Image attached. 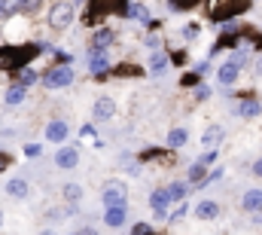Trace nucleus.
<instances>
[{
  "label": "nucleus",
  "mask_w": 262,
  "mask_h": 235,
  "mask_svg": "<svg viewBox=\"0 0 262 235\" xmlns=\"http://www.w3.org/2000/svg\"><path fill=\"white\" fill-rule=\"evenodd\" d=\"M128 202V186L122 180H110L104 186V208H125Z\"/></svg>",
  "instance_id": "nucleus-1"
},
{
  "label": "nucleus",
  "mask_w": 262,
  "mask_h": 235,
  "mask_svg": "<svg viewBox=\"0 0 262 235\" xmlns=\"http://www.w3.org/2000/svg\"><path fill=\"white\" fill-rule=\"evenodd\" d=\"M64 199H67V202H79V199H82V186L67 183V186H64Z\"/></svg>",
  "instance_id": "nucleus-21"
},
{
  "label": "nucleus",
  "mask_w": 262,
  "mask_h": 235,
  "mask_svg": "<svg viewBox=\"0 0 262 235\" xmlns=\"http://www.w3.org/2000/svg\"><path fill=\"white\" fill-rule=\"evenodd\" d=\"M183 37H186V40H195L198 37V25H186V28H183Z\"/></svg>",
  "instance_id": "nucleus-26"
},
{
  "label": "nucleus",
  "mask_w": 262,
  "mask_h": 235,
  "mask_svg": "<svg viewBox=\"0 0 262 235\" xmlns=\"http://www.w3.org/2000/svg\"><path fill=\"white\" fill-rule=\"evenodd\" d=\"M43 153V147L40 144H25V156H31V159H37Z\"/></svg>",
  "instance_id": "nucleus-25"
},
{
  "label": "nucleus",
  "mask_w": 262,
  "mask_h": 235,
  "mask_svg": "<svg viewBox=\"0 0 262 235\" xmlns=\"http://www.w3.org/2000/svg\"><path fill=\"white\" fill-rule=\"evenodd\" d=\"M186 192H189V186H186V183H174V186H171V199H174V202H183V199H186Z\"/></svg>",
  "instance_id": "nucleus-22"
},
{
  "label": "nucleus",
  "mask_w": 262,
  "mask_h": 235,
  "mask_svg": "<svg viewBox=\"0 0 262 235\" xmlns=\"http://www.w3.org/2000/svg\"><path fill=\"white\" fill-rule=\"evenodd\" d=\"M241 205H244V211L259 214V211H262V189H247V192H244V199H241Z\"/></svg>",
  "instance_id": "nucleus-8"
},
{
  "label": "nucleus",
  "mask_w": 262,
  "mask_h": 235,
  "mask_svg": "<svg viewBox=\"0 0 262 235\" xmlns=\"http://www.w3.org/2000/svg\"><path fill=\"white\" fill-rule=\"evenodd\" d=\"M174 199H171V189H156L152 195H149V208L156 211V217L162 220L165 217V211H168V205H171Z\"/></svg>",
  "instance_id": "nucleus-4"
},
{
  "label": "nucleus",
  "mask_w": 262,
  "mask_h": 235,
  "mask_svg": "<svg viewBox=\"0 0 262 235\" xmlns=\"http://www.w3.org/2000/svg\"><path fill=\"white\" fill-rule=\"evenodd\" d=\"M18 80H21V86H31V83H37V70H31V67H28V70H21V73H18Z\"/></svg>",
  "instance_id": "nucleus-23"
},
{
  "label": "nucleus",
  "mask_w": 262,
  "mask_h": 235,
  "mask_svg": "<svg viewBox=\"0 0 262 235\" xmlns=\"http://www.w3.org/2000/svg\"><path fill=\"white\" fill-rule=\"evenodd\" d=\"M40 235H55V232H52V229H43V232H40Z\"/></svg>",
  "instance_id": "nucleus-36"
},
{
  "label": "nucleus",
  "mask_w": 262,
  "mask_h": 235,
  "mask_svg": "<svg viewBox=\"0 0 262 235\" xmlns=\"http://www.w3.org/2000/svg\"><path fill=\"white\" fill-rule=\"evenodd\" d=\"M55 165H58V168H76V165H79V153H76L73 147H61V150L55 153Z\"/></svg>",
  "instance_id": "nucleus-5"
},
{
  "label": "nucleus",
  "mask_w": 262,
  "mask_h": 235,
  "mask_svg": "<svg viewBox=\"0 0 262 235\" xmlns=\"http://www.w3.org/2000/svg\"><path fill=\"white\" fill-rule=\"evenodd\" d=\"M110 43H113V31H107V28L95 31V37H92V49H107Z\"/></svg>",
  "instance_id": "nucleus-14"
},
{
  "label": "nucleus",
  "mask_w": 262,
  "mask_h": 235,
  "mask_svg": "<svg viewBox=\"0 0 262 235\" xmlns=\"http://www.w3.org/2000/svg\"><path fill=\"white\" fill-rule=\"evenodd\" d=\"M104 223L110 229H119L125 223V208H104Z\"/></svg>",
  "instance_id": "nucleus-11"
},
{
  "label": "nucleus",
  "mask_w": 262,
  "mask_h": 235,
  "mask_svg": "<svg viewBox=\"0 0 262 235\" xmlns=\"http://www.w3.org/2000/svg\"><path fill=\"white\" fill-rule=\"evenodd\" d=\"M201 162H204V165H213V162H216V153H213V150H210V153H204V156H201Z\"/></svg>",
  "instance_id": "nucleus-32"
},
{
  "label": "nucleus",
  "mask_w": 262,
  "mask_h": 235,
  "mask_svg": "<svg viewBox=\"0 0 262 235\" xmlns=\"http://www.w3.org/2000/svg\"><path fill=\"white\" fill-rule=\"evenodd\" d=\"M198 76H201V73H186L183 83H186V86H198Z\"/></svg>",
  "instance_id": "nucleus-29"
},
{
  "label": "nucleus",
  "mask_w": 262,
  "mask_h": 235,
  "mask_svg": "<svg viewBox=\"0 0 262 235\" xmlns=\"http://www.w3.org/2000/svg\"><path fill=\"white\" fill-rule=\"evenodd\" d=\"M165 67H168L165 52H156V55H149V70H152V73H165Z\"/></svg>",
  "instance_id": "nucleus-19"
},
{
  "label": "nucleus",
  "mask_w": 262,
  "mask_h": 235,
  "mask_svg": "<svg viewBox=\"0 0 262 235\" xmlns=\"http://www.w3.org/2000/svg\"><path fill=\"white\" fill-rule=\"evenodd\" d=\"M76 235H82V232H76Z\"/></svg>",
  "instance_id": "nucleus-38"
},
{
  "label": "nucleus",
  "mask_w": 262,
  "mask_h": 235,
  "mask_svg": "<svg viewBox=\"0 0 262 235\" xmlns=\"http://www.w3.org/2000/svg\"><path fill=\"white\" fill-rule=\"evenodd\" d=\"M116 113V104L110 101V98H101V101H95V119H110Z\"/></svg>",
  "instance_id": "nucleus-13"
},
{
  "label": "nucleus",
  "mask_w": 262,
  "mask_h": 235,
  "mask_svg": "<svg viewBox=\"0 0 262 235\" xmlns=\"http://www.w3.org/2000/svg\"><path fill=\"white\" fill-rule=\"evenodd\" d=\"M70 22H73V6L70 3H55L52 12H49V25L55 31H64V28H70Z\"/></svg>",
  "instance_id": "nucleus-2"
},
{
  "label": "nucleus",
  "mask_w": 262,
  "mask_h": 235,
  "mask_svg": "<svg viewBox=\"0 0 262 235\" xmlns=\"http://www.w3.org/2000/svg\"><path fill=\"white\" fill-rule=\"evenodd\" d=\"M6 195H12V199H28V183H25L21 177H12V180L6 183Z\"/></svg>",
  "instance_id": "nucleus-12"
},
{
  "label": "nucleus",
  "mask_w": 262,
  "mask_h": 235,
  "mask_svg": "<svg viewBox=\"0 0 262 235\" xmlns=\"http://www.w3.org/2000/svg\"><path fill=\"white\" fill-rule=\"evenodd\" d=\"M49 89H64V86H70L73 83V70L67 67V64H61V67H52L49 73H46V80H43Z\"/></svg>",
  "instance_id": "nucleus-3"
},
{
  "label": "nucleus",
  "mask_w": 262,
  "mask_h": 235,
  "mask_svg": "<svg viewBox=\"0 0 262 235\" xmlns=\"http://www.w3.org/2000/svg\"><path fill=\"white\" fill-rule=\"evenodd\" d=\"M195 98H198V101H207V98H210V89H207V86H198V89H195Z\"/></svg>",
  "instance_id": "nucleus-27"
},
{
  "label": "nucleus",
  "mask_w": 262,
  "mask_h": 235,
  "mask_svg": "<svg viewBox=\"0 0 262 235\" xmlns=\"http://www.w3.org/2000/svg\"><path fill=\"white\" fill-rule=\"evenodd\" d=\"M82 235H98L95 229H82Z\"/></svg>",
  "instance_id": "nucleus-35"
},
{
  "label": "nucleus",
  "mask_w": 262,
  "mask_h": 235,
  "mask_svg": "<svg viewBox=\"0 0 262 235\" xmlns=\"http://www.w3.org/2000/svg\"><path fill=\"white\" fill-rule=\"evenodd\" d=\"M220 177H223V168H213V171L207 174V180H204V183H213V180H220Z\"/></svg>",
  "instance_id": "nucleus-30"
},
{
  "label": "nucleus",
  "mask_w": 262,
  "mask_h": 235,
  "mask_svg": "<svg viewBox=\"0 0 262 235\" xmlns=\"http://www.w3.org/2000/svg\"><path fill=\"white\" fill-rule=\"evenodd\" d=\"M0 226H3V211H0Z\"/></svg>",
  "instance_id": "nucleus-37"
},
{
  "label": "nucleus",
  "mask_w": 262,
  "mask_h": 235,
  "mask_svg": "<svg viewBox=\"0 0 262 235\" xmlns=\"http://www.w3.org/2000/svg\"><path fill=\"white\" fill-rule=\"evenodd\" d=\"M25 95H28V89H25V86H12V89L6 92V104H9V107H15V104H21V101H25Z\"/></svg>",
  "instance_id": "nucleus-17"
},
{
  "label": "nucleus",
  "mask_w": 262,
  "mask_h": 235,
  "mask_svg": "<svg viewBox=\"0 0 262 235\" xmlns=\"http://www.w3.org/2000/svg\"><path fill=\"white\" fill-rule=\"evenodd\" d=\"M131 235H149V226H146V223H137V226L131 229Z\"/></svg>",
  "instance_id": "nucleus-28"
},
{
  "label": "nucleus",
  "mask_w": 262,
  "mask_h": 235,
  "mask_svg": "<svg viewBox=\"0 0 262 235\" xmlns=\"http://www.w3.org/2000/svg\"><path fill=\"white\" fill-rule=\"evenodd\" d=\"M259 110H262V104H256V101H244L241 107H238V113L244 119H253V116H259Z\"/></svg>",
  "instance_id": "nucleus-18"
},
{
  "label": "nucleus",
  "mask_w": 262,
  "mask_h": 235,
  "mask_svg": "<svg viewBox=\"0 0 262 235\" xmlns=\"http://www.w3.org/2000/svg\"><path fill=\"white\" fill-rule=\"evenodd\" d=\"M253 174L262 177V159H256V162H253Z\"/></svg>",
  "instance_id": "nucleus-33"
},
{
  "label": "nucleus",
  "mask_w": 262,
  "mask_h": 235,
  "mask_svg": "<svg viewBox=\"0 0 262 235\" xmlns=\"http://www.w3.org/2000/svg\"><path fill=\"white\" fill-rule=\"evenodd\" d=\"M204 168H207L204 162H195V165L189 168V183H204V180H207V174H204Z\"/></svg>",
  "instance_id": "nucleus-20"
},
{
  "label": "nucleus",
  "mask_w": 262,
  "mask_h": 235,
  "mask_svg": "<svg viewBox=\"0 0 262 235\" xmlns=\"http://www.w3.org/2000/svg\"><path fill=\"white\" fill-rule=\"evenodd\" d=\"M89 67H92L95 73H101V70H107V67H110V61H107V55H104L101 49H95V52H92V58H89Z\"/></svg>",
  "instance_id": "nucleus-16"
},
{
  "label": "nucleus",
  "mask_w": 262,
  "mask_h": 235,
  "mask_svg": "<svg viewBox=\"0 0 262 235\" xmlns=\"http://www.w3.org/2000/svg\"><path fill=\"white\" fill-rule=\"evenodd\" d=\"M256 73H262V55H259V61H256Z\"/></svg>",
  "instance_id": "nucleus-34"
},
{
  "label": "nucleus",
  "mask_w": 262,
  "mask_h": 235,
  "mask_svg": "<svg viewBox=\"0 0 262 235\" xmlns=\"http://www.w3.org/2000/svg\"><path fill=\"white\" fill-rule=\"evenodd\" d=\"M18 6H21V0H3V3H0V9H3L6 15H12V12H15Z\"/></svg>",
  "instance_id": "nucleus-24"
},
{
  "label": "nucleus",
  "mask_w": 262,
  "mask_h": 235,
  "mask_svg": "<svg viewBox=\"0 0 262 235\" xmlns=\"http://www.w3.org/2000/svg\"><path fill=\"white\" fill-rule=\"evenodd\" d=\"M67 131H70V128H67L64 119H52V122L46 125V138H49L52 144H61V141L67 138Z\"/></svg>",
  "instance_id": "nucleus-6"
},
{
  "label": "nucleus",
  "mask_w": 262,
  "mask_h": 235,
  "mask_svg": "<svg viewBox=\"0 0 262 235\" xmlns=\"http://www.w3.org/2000/svg\"><path fill=\"white\" fill-rule=\"evenodd\" d=\"M238 70H241V64H238V61H226V64L216 70V80H220L223 86H232V83L238 80Z\"/></svg>",
  "instance_id": "nucleus-7"
},
{
  "label": "nucleus",
  "mask_w": 262,
  "mask_h": 235,
  "mask_svg": "<svg viewBox=\"0 0 262 235\" xmlns=\"http://www.w3.org/2000/svg\"><path fill=\"white\" fill-rule=\"evenodd\" d=\"M189 141V134H186V128H171V134H168V147L171 150H177V147H183Z\"/></svg>",
  "instance_id": "nucleus-15"
},
{
  "label": "nucleus",
  "mask_w": 262,
  "mask_h": 235,
  "mask_svg": "<svg viewBox=\"0 0 262 235\" xmlns=\"http://www.w3.org/2000/svg\"><path fill=\"white\" fill-rule=\"evenodd\" d=\"M223 138H226V128H223V125H207L204 134H201V144H204V147H216Z\"/></svg>",
  "instance_id": "nucleus-9"
},
{
  "label": "nucleus",
  "mask_w": 262,
  "mask_h": 235,
  "mask_svg": "<svg viewBox=\"0 0 262 235\" xmlns=\"http://www.w3.org/2000/svg\"><path fill=\"white\" fill-rule=\"evenodd\" d=\"M131 15H134V18H146V9H143V6H131Z\"/></svg>",
  "instance_id": "nucleus-31"
},
{
  "label": "nucleus",
  "mask_w": 262,
  "mask_h": 235,
  "mask_svg": "<svg viewBox=\"0 0 262 235\" xmlns=\"http://www.w3.org/2000/svg\"><path fill=\"white\" fill-rule=\"evenodd\" d=\"M216 214H220V205L210 202V199H204V202H198L195 205V217L198 220H213Z\"/></svg>",
  "instance_id": "nucleus-10"
}]
</instances>
